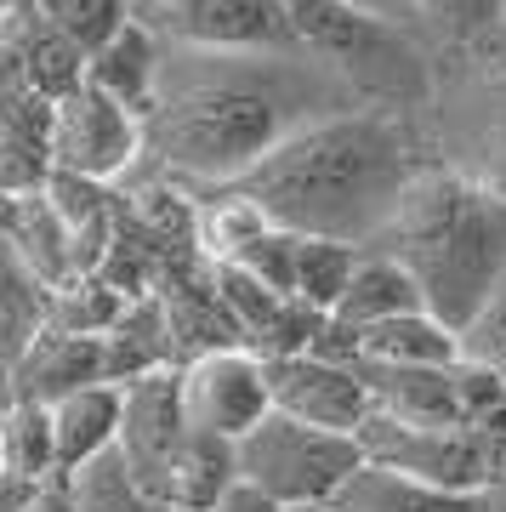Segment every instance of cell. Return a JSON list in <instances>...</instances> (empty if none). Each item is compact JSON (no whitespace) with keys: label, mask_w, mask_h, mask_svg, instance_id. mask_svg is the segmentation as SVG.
<instances>
[{"label":"cell","mask_w":506,"mask_h":512,"mask_svg":"<svg viewBox=\"0 0 506 512\" xmlns=\"http://www.w3.org/2000/svg\"><path fill=\"white\" fill-rule=\"evenodd\" d=\"M359 109V97L308 52H194L165 46L143 114V165L177 188H234L245 171L313 120Z\"/></svg>","instance_id":"cell-1"},{"label":"cell","mask_w":506,"mask_h":512,"mask_svg":"<svg viewBox=\"0 0 506 512\" xmlns=\"http://www.w3.org/2000/svg\"><path fill=\"white\" fill-rule=\"evenodd\" d=\"M421 165V120L393 109H347L285 137L234 188L262 205L285 234L370 251L393 228L398 200Z\"/></svg>","instance_id":"cell-2"},{"label":"cell","mask_w":506,"mask_h":512,"mask_svg":"<svg viewBox=\"0 0 506 512\" xmlns=\"http://www.w3.org/2000/svg\"><path fill=\"white\" fill-rule=\"evenodd\" d=\"M370 251L393 256L416 279L421 308L461 336L506 274V205L427 160L404 188L393 228Z\"/></svg>","instance_id":"cell-3"},{"label":"cell","mask_w":506,"mask_h":512,"mask_svg":"<svg viewBox=\"0 0 506 512\" xmlns=\"http://www.w3.org/2000/svg\"><path fill=\"white\" fill-rule=\"evenodd\" d=\"M290 12H296V46L319 57L359 97V109H393L421 120L433 97L438 57L416 35V23L370 18L342 0H290Z\"/></svg>","instance_id":"cell-4"},{"label":"cell","mask_w":506,"mask_h":512,"mask_svg":"<svg viewBox=\"0 0 506 512\" xmlns=\"http://www.w3.org/2000/svg\"><path fill=\"white\" fill-rule=\"evenodd\" d=\"M421 143L433 165L506 205V57H438Z\"/></svg>","instance_id":"cell-5"},{"label":"cell","mask_w":506,"mask_h":512,"mask_svg":"<svg viewBox=\"0 0 506 512\" xmlns=\"http://www.w3.org/2000/svg\"><path fill=\"white\" fill-rule=\"evenodd\" d=\"M359 439L353 433H325L296 416H268L234 444V478L279 501L285 512H325L347 478L359 473Z\"/></svg>","instance_id":"cell-6"},{"label":"cell","mask_w":506,"mask_h":512,"mask_svg":"<svg viewBox=\"0 0 506 512\" xmlns=\"http://www.w3.org/2000/svg\"><path fill=\"white\" fill-rule=\"evenodd\" d=\"M143 165V114L97 86H74L52 103V177L109 188Z\"/></svg>","instance_id":"cell-7"},{"label":"cell","mask_w":506,"mask_h":512,"mask_svg":"<svg viewBox=\"0 0 506 512\" xmlns=\"http://www.w3.org/2000/svg\"><path fill=\"white\" fill-rule=\"evenodd\" d=\"M359 450L364 461H381V467H398L410 478H427L438 490L489 501V427H467V421L410 427V421L370 416L359 427Z\"/></svg>","instance_id":"cell-8"},{"label":"cell","mask_w":506,"mask_h":512,"mask_svg":"<svg viewBox=\"0 0 506 512\" xmlns=\"http://www.w3.org/2000/svg\"><path fill=\"white\" fill-rule=\"evenodd\" d=\"M182 416L194 433L222 444H239L256 421L273 410L268 393V359L251 348H211L177 365Z\"/></svg>","instance_id":"cell-9"},{"label":"cell","mask_w":506,"mask_h":512,"mask_svg":"<svg viewBox=\"0 0 506 512\" xmlns=\"http://www.w3.org/2000/svg\"><path fill=\"white\" fill-rule=\"evenodd\" d=\"M165 46L194 52H302L290 0H182L171 12H131Z\"/></svg>","instance_id":"cell-10"},{"label":"cell","mask_w":506,"mask_h":512,"mask_svg":"<svg viewBox=\"0 0 506 512\" xmlns=\"http://www.w3.org/2000/svg\"><path fill=\"white\" fill-rule=\"evenodd\" d=\"M268 393L279 416H296L308 427H325V433H353L359 439V427L370 421V393H364L353 359L325 348L268 359Z\"/></svg>","instance_id":"cell-11"},{"label":"cell","mask_w":506,"mask_h":512,"mask_svg":"<svg viewBox=\"0 0 506 512\" xmlns=\"http://www.w3.org/2000/svg\"><path fill=\"white\" fill-rule=\"evenodd\" d=\"M0 69L23 80L29 92H40L46 103H63L74 86H86V52L29 6L0 18Z\"/></svg>","instance_id":"cell-12"},{"label":"cell","mask_w":506,"mask_h":512,"mask_svg":"<svg viewBox=\"0 0 506 512\" xmlns=\"http://www.w3.org/2000/svg\"><path fill=\"white\" fill-rule=\"evenodd\" d=\"M52 183V103L0 69V200Z\"/></svg>","instance_id":"cell-13"},{"label":"cell","mask_w":506,"mask_h":512,"mask_svg":"<svg viewBox=\"0 0 506 512\" xmlns=\"http://www.w3.org/2000/svg\"><path fill=\"white\" fill-rule=\"evenodd\" d=\"M109 382V359H103V336H69V330H40L12 365V399L23 404H57L80 393V387Z\"/></svg>","instance_id":"cell-14"},{"label":"cell","mask_w":506,"mask_h":512,"mask_svg":"<svg viewBox=\"0 0 506 512\" xmlns=\"http://www.w3.org/2000/svg\"><path fill=\"white\" fill-rule=\"evenodd\" d=\"M364 393H370V416L387 421H410V427H455V387H450V365H364L353 359Z\"/></svg>","instance_id":"cell-15"},{"label":"cell","mask_w":506,"mask_h":512,"mask_svg":"<svg viewBox=\"0 0 506 512\" xmlns=\"http://www.w3.org/2000/svg\"><path fill=\"white\" fill-rule=\"evenodd\" d=\"M46 410H52V433H57V473L74 478L80 467L114 456L120 416H126V387L97 382V387H80L69 399L46 404Z\"/></svg>","instance_id":"cell-16"},{"label":"cell","mask_w":506,"mask_h":512,"mask_svg":"<svg viewBox=\"0 0 506 512\" xmlns=\"http://www.w3.org/2000/svg\"><path fill=\"white\" fill-rule=\"evenodd\" d=\"M160 57H165V40L154 35L143 18H126L86 57V86L109 92L114 103H126L131 114H148L154 86H160Z\"/></svg>","instance_id":"cell-17"},{"label":"cell","mask_w":506,"mask_h":512,"mask_svg":"<svg viewBox=\"0 0 506 512\" xmlns=\"http://www.w3.org/2000/svg\"><path fill=\"white\" fill-rule=\"evenodd\" d=\"M325 353H342V359H364V365H455L461 359V336L450 325H438L433 313H398L387 325H370L347 342H313Z\"/></svg>","instance_id":"cell-18"},{"label":"cell","mask_w":506,"mask_h":512,"mask_svg":"<svg viewBox=\"0 0 506 512\" xmlns=\"http://www.w3.org/2000/svg\"><path fill=\"white\" fill-rule=\"evenodd\" d=\"M398 313H421L416 279L404 274L387 251H364L347 296L325 319V336L330 342H347V336H359V330H370V325H387V319H398ZM325 336H319V342H325Z\"/></svg>","instance_id":"cell-19"},{"label":"cell","mask_w":506,"mask_h":512,"mask_svg":"<svg viewBox=\"0 0 506 512\" xmlns=\"http://www.w3.org/2000/svg\"><path fill=\"white\" fill-rule=\"evenodd\" d=\"M325 512H489V501L438 490L427 478H410L398 467H381V461H359V473L336 490Z\"/></svg>","instance_id":"cell-20"},{"label":"cell","mask_w":506,"mask_h":512,"mask_svg":"<svg viewBox=\"0 0 506 512\" xmlns=\"http://www.w3.org/2000/svg\"><path fill=\"white\" fill-rule=\"evenodd\" d=\"M410 23L433 57H495L506 46V0H416Z\"/></svg>","instance_id":"cell-21"},{"label":"cell","mask_w":506,"mask_h":512,"mask_svg":"<svg viewBox=\"0 0 506 512\" xmlns=\"http://www.w3.org/2000/svg\"><path fill=\"white\" fill-rule=\"evenodd\" d=\"M46 302H52V291L29 274V262L0 234V365L6 370L18 365L23 348L46 330Z\"/></svg>","instance_id":"cell-22"},{"label":"cell","mask_w":506,"mask_h":512,"mask_svg":"<svg viewBox=\"0 0 506 512\" xmlns=\"http://www.w3.org/2000/svg\"><path fill=\"white\" fill-rule=\"evenodd\" d=\"M57 433H52V410L46 404H6V490H40L57 484Z\"/></svg>","instance_id":"cell-23"},{"label":"cell","mask_w":506,"mask_h":512,"mask_svg":"<svg viewBox=\"0 0 506 512\" xmlns=\"http://www.w3.org/2000/svg\"><path fill=\"white\" fill-rule=\"evenodd\" d=\"M364 251L359 245H336V239H296V302L319 319L336 313V302L347 296L353 274H359Z\"/></svg>","instance_id":"cell-24"},{"label":"cell","mask_w":506,"mask_h":512,"mask_svg":"<svg viewBox=\"0 0 506 512\" xmlns=\"http://www.w3.org/2000/svg\"><path fill=\"white\" fill-rule=\"evenodd\" d=\"M69 490L80 501V512H182L171 501H160V495L137 490V478L126 473L120 456H103V461H91V467H80L69 478Z\"/></svg>","instance_id":"cell-25"},{"label":"cell","mask_w":506,"mask_h":512,"mask_svg":"<svg viewBox=\"0 0 506 512\" xmlns=\"http://www.w3.org/2000/svg\"><path fill=\"white\" fill-rule=\"evenodd\" d=\"M29 12H40L57 35H69L74 46L91 57L131 18V0H29Z\"/></svg>","instance_id":"cell-26"},{"label":"cell","mask_w":506,"mask_h":512,"mask_svg":"<svg viewBox=\"0 0 506 512\" xmlns=\"http://www.w3.org/2000/svg\"><path fill=\"white\" fill-rule=\"evenodd\" d=\"M461 353L467 359H484V365H495L506 376V274L495 279V291L478 308V319L461 330Z\"/></svg>","instance_id":"cell-27"},{"label":"cell","mask_w":506,"mask_h":512,"mask_svg":"<svg viewBox=\"0 0 506 512\" xmlns=\"http://www.w3.org/2000/svg\"><path fill=\"white\" fill-rule=\"evenodd\" d=\"M12 512H80V501H74L69 478H57V484H40V490H23L18 501H12Z\"/></svg>","instance_id":"cell-28"},{"label":"cell","mask_w":506,"mask_h":512,"mask_svg":"<svg viewBox=\"0 0 506 512\" xmlns=\"http://www.w3.org/2000/svg\"><path fill=\"white\" fill-rule=\"evenodd\" d=\"M205 512H285V507H279V501H268L262 490H251V484H239V478H234V484H228V490H222Z\"/></svg>","instance_id":"cell-29"},{"label":"cell","mask_w":506,"mask_h":512,"mask_svg":"<svg viewBox=\"0 0 506 512\" xmlns=\"http://www.w3.org/2000/svg\"><path fill=\"white\" fill-rule=\"evenodd\" d=\"M353 12H370V18H387V23H410L416 18V0H342Z\"/></svg>","instance_id":"cell-30"},{"label":"cell","mask_w":506,"mask_h":512,"mask_svg":"<svg viewBox=\"0 0 506 512\" xmlns=\"http://www.w3.org/2000/svg\"><path fill=\"white\" fill-rule=\"evenodd\" d=\"M171 6H182V0H131V12H171Z\"/></svg>","instance_id":"cell-31"},{"label":"cell","mask_w":506,"mask_h":512,"mask_svg":"<svg viewBox=\"0 0 506 512\" xmlns=\"http://www.w3.org/2000/svg\"><path fill=\"white\" fill-rule=\"evenodd\" d=\"M6 404H12V370L0 365V410H6Z\"/></svg>","instance_id":"cell-32"},{"label":"cell","mask_w":506,"mask_h":512,"mask_svg":"<svg viewBox=\"0 0 506 512\" xmlns=\"http://www.w3.org/2000/svg\"><path fill=\"white\" fill-rule=\"evenodd\" d=\"M0 484H6V410H0Z\"/></svg>","instance_id":"cell-33"},{"label":"cell","mask_w":506,"mask_h":512,"mask_svg":"<svg viewBox=\"0 0 506 512\" xmlns=\"http://www.w3.org/2000/svg\"><path fill=\"white\" fill-rule=\"evenodd\" d=\"M29 0H0V18H12V12H23Z\"/></svg>","instance_id":"cell-34"},{"label":"cell","mask_w":506,"mask_h":512,"mask_svg":"<svg viewBox=\"0 0 506 512\" xmlns=\"http://www.w3.org/2000/svg\"><path fill=\"white\" fill-rule=\"evenodd\" d=\"M495 57H506V46H501V52H495Z\"/></svg>","instance_id":"cell-35"}]
</instances>
